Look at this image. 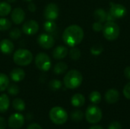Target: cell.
<instances>
[{"instance_id":"24","label":"cell","mask_w":130,"mask_h":129,"mask_svg":"<svg viewBox=\"0 0 130 129\" xmlns=\"http://www.w3.org/2000/svg\"><path fill=\"white\" fill-rule=\"evenodd\" d=\"M43 28L45 31L48 33H52L56 30V24L54 22V21H48L44 23Z\"/></svg>"},{"instance_id":"10","label":"cell","mask_w":130,"mask_h":129,"mask_svg":"<svg viewBox=\"0 0 130 129\" xmlns=\"http://www.w3.org/2000/svg\"><path fill=\"white\" fill-rule=\"evenodd\" d=\"M39 30V24L34 20L26 21L22 25V32L26 35H34Z\"/></svg>"},{"instance_id":"26","label":"cell","mask_w":130,"mask_h":129,"mask_svg":"<svg viewBox=\"0 0 130 129\" xmlns=\"http://www.w3.org/2000/svg\"><path fill=\"white\" fill-rule=\"evenodd\" d=\"M11 22L5 18V17H0V31H5L11 28Z\"/></svg>"},{"instance_id":"14","label":"cell","mask_w":130,"mask_h":129,"mask_svg":"<svg viewBox=\"0 0 130 129\" xmlns=\"http://www.w3.org/2000/svg\"><path fill=\"white\" fill-rule=\"evenodd\" d=\"M14 46L8 39H4L0 42V51L5 55H9L14 51Z\"/></svg>"},{"instance_id":"30","label":"cell","mask_w":130,"mask_h":129,"mask_svg":"<svg viewBox=\"0 0 130 129\" xmlns=\"http://www.w3.org/2000/svg\"><path fill=\"white\" fill-rule=\"evenodd\" d=\"M81 51L78 48H72L70 52H69V57L72 59V60H78L80 57H81Z\"/></svg>"},{"instance_id":"43","label":"cell","mask_w":130,"mask_h":129,"mask_svg":"<svg viewBox=\"0 0 130 129\" xmlns=\"http://www.w3.org/2000/svg\"><path fill=\"white\" fill-rule=\"evenodd\" d=\"M23 1H25V2H30V1H32V0H23Z\"/></svg>"},{"instance_id":"40","label":"cell","mask_w":130,"mask_h":129,"mask_svg":"<svg viewBox=\"0 0 130 129\" xmlns=\"http://www.w3.org/2000/svg\"><path fill=\"white\" fill-rule=\"evenodd\" d=\"M124 75H125V77L127 79L130 80V66H128V67H126L125 68V70H124Z\"/></svg>"},{"instance_id":"9","label":"cell","mask_w":130,"mask_h":129,"mask_svg":"<svg viewBox=\"0 0 130 129\" xmlns=\"http://www.w3.org/2000/svg\"><path fill=\"white\" fill-rule=\"evenodd\" d=\"M37 43L40 47L45 49H49L53 47L55 43V40L53 36L48 33H41L37 38Z\"/></svg>"},{"instance_id":"6","label":"cell","mask_w":130,"mask_h":129,"mask_svg":"<svg viewBox=\"0 0 130 129\" xmlns=\"http://www.w3.org/2000/svg\"><path fill=\"white\" fill-rule=\"evenodd\" d=\"M85 118L87 122L91 124L98 123L102 119V111L97 106H89L85 112Z\"/></svg>"},{"instance_id":"8","label":"cell","mask_w":130,"mask_h":129,"mask_svg":"<svg viewBox=\"0 0 130 129\" xmlns=\"http://www.w3.org/2000/svg\"><path fill=\"white\" fill-rule=\"evenodd\" d=\"M59 8L55 3H49L44 8L43 16L48 21H55L59 17Z\"/></svg>"},{"instance_id":"21","label":"cell","mask_w":130,"mask_h":129,"mask_svg":"<svg viewBox=\"0 0 130 129\" xmlns=\"http://www.w3.org/2000/svg\"><path fill=\"white\" fill-rule=\"evenodd\" d=\"M68 69V65L66 62H59L56 63L53 68V71L56 75H59L64 74Z\"/></svg>"},{"instance_id":"25","label":"cell","mask_w":130,"mask_h":129,"mask_svg":"<svg viewBox=\"0 0 130 129\" xmlns=\"http://www.w3.org/2000/svg\"><path fill=\"white\" fill-rule=\"evenodd\" d=\"M12 106L15 110L23 111L25 109V103L21 98H16L12 102Z\"/></svg>"},{"instance_id":"22","label":"cell","mask_w":130,"mask_h":129,"mask_svg":"<svg viewBox=\"0 0 130 129\" xmlns=\"http://www.w3.org/2000/svg\"><path fill=\"white\" fill-rule=\"evenodd\" d=\"M107 14L102 8L97 9L94 13V17L95 20L101 23H102L107 20Z\"/></svg>"},{"instance_id":"15","label":"cell","mask_w":130,"mask_h":129,"mask_svg":"<svg viewBox=\"0 0 130 129\" xmlns=\"http://www.w3.org/2000/svg\"><path fill=\"white\" fill-rule=\"evenodd\" d=\"M105 100L109 104L116 103L120 99V93L116 89H110L105 94Z\"/></svg>"},{"instance_id":"38","label":"cell","mask_w":130,"mask_h":129,"mask_svg":"<svg viewBox=\"0 0 130 129\" xmlns=\"http://www.w3.org/2000/svg\"><path fill=\"white\" fill-rule=\"evenodd\" d=\"M6 128V121L3 117L0 116V129Z\"/></svg>"},{"instance_id":"16","label":"cell","mask_w":130,"mask_h":129,"mask_svg":"<svg viewBox=\"0 0 130 129\" xmlns=\"http://www.w3.org/2000/svg\"><path fill=\"white\" fill-rule=\"evenodd\" d=\"M68 49L64 46H59L56 47L53 51V57L55 59L60 60L66 57L68 55Z\"/></svg>"},{"instance_id":"12","label":"cell","mask_w":130,"mask_h":129,"mask_svg":"<svg viewBox=\"0 0 130 129\" xmlns=\"http://www.w3.org/2000/svg\"><path fill=\"white\" fill-rule=\"evenodd\" d=\"M11 18L14 24H21L25 19V12L20 7L15 8L11 12Z\"/></svg>"},{"instance_id":"19","label":"cell","mask_w":130,"mask_h":129,"mask_svg":"<svg viewBox=\"0 0 130 129\" xmlns=\"http://www.w3.org/2000/svg\"><path fill=\"white\" fill-rule=\"evenodd\" d=\"M10 106L9 97L6 94H2L0 96V113H5Z\"/></svg>"},{"instance_id":"37","label":"cell","mask_w":130,"mask_h":129,"mask_svg":"<svg viewBox=\"0 0 130 129\" xmlns=\"http://www.w3.org/2000/svg\"><path fill=\"white\" fill-rule=\"evenodd\" d=\"M27 8H28V10H29L30 12H35L36 10H37V6L35 5L34 3L30 2L29 5H28V6H27Z\"/></svg>"},{"instance_id":"5","label":"cell","mask_w":130,"mask_h":129,"mask_svg":"<svg viewBox=\"0 0 130 129\" xmlns=\"http://www.w3.org/2000/svg\"><path fill=\"white\" fill-rule=\"evenodd\" d=\"M103 34L107 40H114L120 35V27L114 21H108L103 27Z\"/></svg>"},{"instance_id":"4","label":"cell","mask_w":130,"mask_h":129,"mask_svg":"<svg viewBox=\"0 0 130 129\" xmlns=\"http://www.w3.org/2000/svg\"><path fill=\"white\" fill-rule=\"evenodd\" d=\"M49 115L51 121L56 125H63L68 120V114L66 111L60 106L53 107L50 111Z\"/></svg>"},{"instance_id":"42","label":"cell","mask_w":130,"mask_h":129,"mask_svg":"<svg viewBox=\"0 0 130 129\" xmlns=\"http://www.w3.org/2000/svg\"><path fill=\"white\" fill-rule=\"evenodd\" d=\"M7 2H8V3H13V2H14L16 0H5Z\"/></svg>"},{"instance_id":"7","label":"cell","mask_w":130,"mask_h":129,"mask_svg":"<svg viewBox=\"0 0 130 129\" xmlns=\"http://www.w3.org/2000/svg\"><path fill=\"white\" fill-rule=\"evenodd\" d=\"M34 62L37 68L42 71H49L52 65V62L50 56L44 52L38 53L35 57Z\"/></svg>"},{"instance_id":"33","label":"cell","mask_w":130,"mask_h":129,"mask_svg":"<svg viewBox=\"0 0 130 129\" xmlns=\"http://www.w3.org/2000/svg\"><path fill=\"white\" fill-rule=\"evenodd\" d=\"M103 46L100 44H96L93 46L91 49V52L94 56H98L103 52Z\"/></svg>"},{"instance_id":"29","label":"cell","mask_w":130,"mask_h":129,"mask_svg":"<svg viewBox=\"0 0 130 129\" xmlns=\"http://www.w3.org/2000/svg\"><path fill=\"white\" fill-rule=\"evenodd\" d=\"M49 87L52 90H58L62 87V82L58 79H53L49 83Z\"/></svg>"},{"instance_id":"39","label":"cell","mask_w":130,"mask_h":129,"mask_svg":"<svg viewBox=\"0 0 130 129\" xmlns=\"http://www.w3.org/2000/svg\"><path fill=\"white\" fill-rule=\"evenodd\" d=\"M27 129H43L41 128V126L39 125V124H37V123H32L30 124L28 127Z\"/></svg>"},{"instance_id":"1","label":"cell","mask_w":130,"mask_h":129,"mask_svg":"<svg viewBox=\"0 0 130 129\" xmlns=\"http://www.w3.org/2000/svg\"><path fill=\"white\" fill-rule=\"evenodd\" d=\"M83 38V29L77 24H72L67 27L62 33V40L64 43L71 47L78 45L82 41Z\"/></svg>"},{"instance_id":"18","label":"cell","mask_w":130,"mask_h":129,"mask_svg":"<svg viewBox=\"0 0 130 129\" xmlns=\"http://www.w3.org/2000/svg\"><path fill=\"white\" fill-rule=\"evenodd\" d=\"M85 103V98L81 94H74L71 99V103L75 107H81L84 106Z\"/></svg>"},{"instance_id":"20","label":"cell","mask_w":130,"mask_h":129,"mask_svg":"<svg viewBox=\"0 0 130 129\" xmlns=\"http://www.w3.org/2000/svg\"><path fill=\"white\" fill-rule=\"evenodd\" d=\"M11 12V6L7 2H0V17H4Z\"/></svg>"},{"instance_id":"2","label":"cell","mask_w":130,"mask_h":129,"mask_svg":"<svg viewBox=\"0 0 130 129\" xmlns=\"http://www.w3.org/2000/svg\"><path fill=\"white\" fill-rule=\"evenodd\" d=\"M83 81L82 75L77 70H71L66 74L63 81L65 86L69 89H75L78 87Z\"/></svg>"},{"instance_id":"3","label":"cell","mask_w":130,"mask_h":129,"mask_svg":"<svg viewBox=\"0 0 130 129\" xmlns=\"http://www.w3.org/2000/svg\"><path fill=\"white\" fill-rule=\"evenodd\" d=\"M14 62L18 66H27L33 61V54L28 49H17L13 55Z\"/></svg>"},{"instance_id":"17","label":"cell","mask_w":130,"mask_h":129,"mask_svg":"<svg viewBox=\"0 0 130 129\" xmlns=\"http://www.w3.org/2000/svg\"><path fill=\"white\" fill-rule=\"evenodd\" d=\"M10 78L14 82L21 81L25 78V71L21 68H14L10 73Z\"/></svg>"},{"instance_id":"32","label":"cell","mask_w":130,"mask_h":129,"mask_svg":"<svg viewBox=\"0 0 130 129\" xmlns=\"http://www.w3.org/2000/svg\"><path fill=\"white\" fill-rule=\"evenodd\" d=\"M7 89H8V93L11 96H15L19 93V87H18V85L14 84L8 85Z\"/></svg>"},{"instance_id":"28","label":"cell","mask_w":130,"mask_h":129,"mask_svg":"<svg viewBox=\"0 0 130 129\" xmlns=\"http://www.w3.org/2000/svg\"><path fill=\"white\" fill-rule=\"evenodd\" d=\"M84 114L81 110H75L71 113V118L74 122H81L83 119Z\"/></svg>"},{"instance_id":"27","label":"cell","mask_w":130,"mask_h":129,"mask_svg":"<svg viewBox=\"0 0 130 129\" xmlns=\"http://www.w3.org/2000/svg\"><path fill=\"white\" fill-rule=\"evenodd\" d=\"M90 101L94 104H98L101 101V95L98 91H93L89 95Z\"/></svg>"},{"instance_id":"23","label":"cell","mask_w":130,"mask_h":129,"mask_svg":"<svg viewBox=\"0 0 130 129\" xmlns=\"http://www.w3.org/2000/svg\"><path fill=\"white\" fill-rule=\"evenodd\" d=\"M9 85V78L8 77L4 74L0 73V92L5 90Z\"/></svg>"},{"instance_id":"11","label":"cell","mask_w":130,"mask_h":129,"mask_svg":"<svg viewBox=\"0 0 130 129\" xmlns=\"http://www.w3.org/2000/svg\"><path fill=\"white\" fill-rule=\"evenodd\" d=\"M8 123L11 128H21L24 124V117L20 113H14L9 117Z\"/></svg>"},{"instance_id":"36","label":"cell","mask_w":130,"mask_h":129,"mask_svg":"<svg viewBox=\"0 0 130 129\" xmlns=\"http://www.w3.org/2000/svg\"><path fill=\"white\" fill-rule=\"evenodd\" d=\"M108 129H122V125L118 122H113L109 125Z\"/></svg>"},{"instance_id":"34","label":"cell","mask_w":130,"mask_h":129,"mask_svg":"<svg viewBox=\"0 0 130 129\" xmlns=\"http://www.w3.org/2000/svg\"><path fill=\"white\" fill-rule=\"evenodd\" d=\"M123 95L124 97L128 99V100H130V82H129L128 84H126V86L124 87L123 88Z\"/></svg>"},{"instance_id":"41","label":"cell","mask_w":130,"mask_h":129,"mask_svg":"<svg viewBox=\"0 0 130 129\" xmlns=\"http://www.w3.org/2000/svg\"><path fill=\"white\" fill-rule=\"evenodd\" d=\"M89 129H104L100 125H94V126H91Z\"/></svg>"},{"instance_id":"13","label":"cell","mask_w":130,"mask_h":129,"mask_svg":"<svg viewBox=\"0 0 130 129\" xmlns=\"http://www.w3.org/2000/svg\"><path fill=\"white\" fill-rule=\"evenodd\" d=\"M126 13V8L124 5L120 4H113L110 9V14L115 18L123 17Z\"/></svg>"},{"instance_id":"35","label":"cell","mask_w":130,"mask_h":129,"mask_svg":"<svg viewBox=\"0 0 130 129\" xmlns=\"http://www.w3.org/2000/svg\"><path fill=\"white\" fill-rule=\"evenodd\" d=\"M103 27H104V26L102 25V24H101V22H98V21L94 23L93 25H92L93 30H94V31H96V32L101 31V30H103Z\"/></svg>"},{"instance_id":"31","label":"cell","mask_w":130,"mask_h":129,"mask_svg":"<svg viewBox=\"0 0 130 129\" xmlns=\"http://www.w3.org/2000/svg\"><path fill=\"white\" fill-rule=\"evenodd\" d=\"M9 36L12 39V40H18L21 36V31L19 28L16 27L12 29L10 32H9Z\"/></svg>"}]
</instances>
